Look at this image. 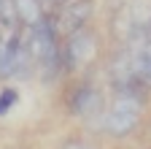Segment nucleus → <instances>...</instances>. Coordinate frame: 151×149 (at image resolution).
<instances>
[{
	"mask_svg": "<svg viewBox=\"0 0 151 149\" xmlns=\"http://www.w3.org/2000/svg\"><path fill=\"white\" fill-rule=\"evenodd\" d=\"M60 3H70V0H60Z\"/></svg>",
	"mask_w": 151,
	"mask_h": 149,
	"instance_id": "obj_10",
	"label": "nucleus"
},
{
	"mask_svg": "<svg viewBox=\"0 0 151 149\" xmlns=\"http://www.w3.org/2000/svg\"><path fill=\"white\" fill-rule=\"evenodd\" d=\"M43 3H60V0H43Z\"/></svg>",
	"mask_w": 151,
	"mask_h": 149,
	"instance_id": "obj_9",
	"label": "nucleus"
},
{
	"mask_svg": "<svg viewBox=\"0 0 151 149\" xmlns=\"http://www.w3.org/2000/svg\"><path fill=\"white\" fill-rule=\"evenodd\" d=\"M65 149H89L86 144H81V141H73V144H68Z\"/></svg>",
	"mask_w": 151,
	"mask_h": 149,
	"instance_id": "obj_8",
	"label": "nucleus"
},
{
	"mask_svg": "<svg viewBox=\"0 0 151 149\" xmlns=\"http://www.w3.org/2000/svg\"><path fill=\"white\" fill-rule=\"evenodd\" d=\"M65 106L73 117H92V114H97V111L103 108V95H100V89L89 84V81H81V84H76L68 89V95H65Z\"/></svg>",
	"mask_w": 151,
	"mask_h": 149,
	"instance_id": "obj_2",
	"label": "nucleus"
},
{
	"mask_svg": "<svg viewBox=\"0 0 151 149\" xmlns=\"http://www.w3.org/2000/svg\"><path fill=\"white\" fill-rule=\"evenodd\" d=\"M14 6H16L19 25H22L24 30H30L38 22L46 19V11H43V3H41V0H14Z\"/></svg>",
	"mask_w": 151,
	"mask_h": 149,
	"instance_id": "obj_5",
	"label": "nucleus"
},
{
	"mask_svg": "<svg viewBox=\"0 0 151 149\" xmlns=\"http://www.w3.org/2000/svg\"><path fill=\"white\" fill-rule=\"evenodd\" d=\"M138 127H140V111L138 108H127V106L113 103L111 111H105V117H103V130L113 138L132 136Z\"/></svg>",
	"mask_w": 151,
	"mask_h": 149,
	"instance_id": "obj_3",
	"label": "nucleus"
},
{
	"mask_svg": "<svg viewBox=\"0 0 151 149\" xmlns=\"http://www.w3.org/2000/svg\"><path fill=\"white\" fill-rule=\"evenodd\" d=\"M97 49L100 41L92 30H76L70 33L65 44H62V60H65V71H76V68H84L89 65L94 57H97Z\"/></svg>",
	"mask_w": 151,
	"mask_h": 149,
	"instance_id": "obj_1",
	"label": "nucleus"
},
{
	"mask_svg": "<svg viewBox=\"0 0 151 149\" xmlns=\"http://www.w3.org/2000/svg\"><path fill=\"white\" fill-rule=\"evenodd\" d=\"M16 103H19V92L14 87H0V117H6Z\"/></svg>",
	"mask_w": 151,
	"mask_h": 149,
	"instance_id": "obj_7",
	"label": "nucleus"
},
{
	"mask_svg": "<svg viewBox=\"0 0 151 149\" xmlns=\"http://www.w3.org/2000/svg\"><path fill=\"white\" fill-rule=\"evenodd\" d=\"M0 27H3L6 33L19 30V16H16L14 0H0Z\"/></svg>",
	"mask_w": 151,
	"mask_h": 149,
	"instance_id": "obj_6",
	"label": "nucleus"
},
{
	"mask_svg": "<svg viewBox=\"0 0 151 149\" xmlns=\"http://www.w3.org/2000/svg\"><path fill=\"white\" fill-rule=\"evenodd\" d=\"M92 11H94V3L92 0H70V3H62V11L57 16V30L60 33H76V30H84L86 22L92 19Z\"/></svg>",
	"mask_w": 151,
	"mask_h": 149,
	"instance_id": "obj_4",
	"label": "nucleus"
}]
</instances>
